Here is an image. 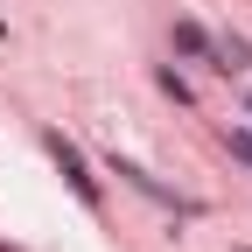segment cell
<instances>
[{
  "instance_id": "obj_1",
  "label": "cell",
  "mask_w": 252,
  "mask_h": 252,
  "mask_svg": "<svg viewBox=\"0 0 252 252\" xmlns=\"http://www.w3.org/2000/svg\"><path fill=\"white\" fill-rule=\"evenodd\" d=\"M42 147L56 154V168H63V175H70V189H77V196H84L91 210H98V182H91V175H84V154H77L70 140H63V133H42Z\"/></svg>"
},
{
  "instance_id": "obj_2",
  "label": "cell",
  "mask_w": 252,
  "mask_h": 252,
  "mask_svg": "<svg viewBox=\"0 0 252 252\" xmlns=\"http://www.w3.org/2000/svg\"><path fill=\"white\" fill-rule=\"evenodd\" d=\"M175 49L182 56H210V35H203L196 21H175Z\"/></svg>"
},
{
  "instance_id": "obj_3",
  "label": "cell",
  "mask_w": 252,
  "mask_h": 252,
  "mask_svg": "<svg viewBox=\"0 0 252 252\" xmlns=\"http://www.w3.org/2000/svg\"><path fill=\"white\" fill-rule=\"evenodd\" d=\"M245 63H252V42H238V35L217 42V70H245Z\"/></svg>"
},
{
  "instance_id": "obj_4",
  "label": "cell",
  "mask_w": 252,
  "mask_h": 252,
  "mask_svg": "<svg viewBox=\"0 0 252 252\" xmlns=\"http://www.w3.org/2000/svg\"><path fill=\"white\" fill-rule=\"evenodd\" d=\"M231 154H238V161H252V133H245V126L231 133Z\"/></svg>"
}]
</instances>
